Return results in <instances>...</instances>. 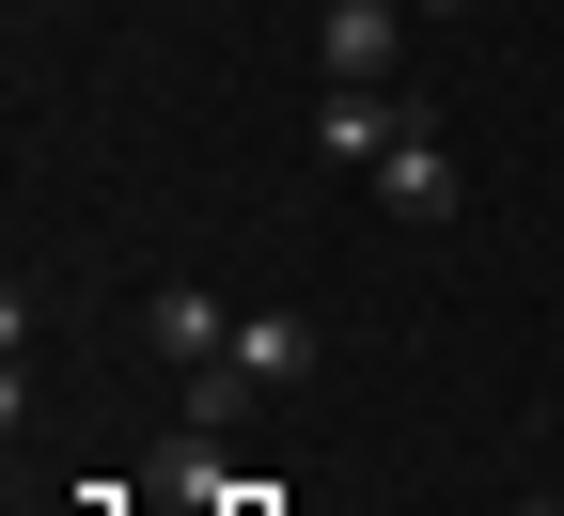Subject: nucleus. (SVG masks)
<instances>
[{"instance_id": "obj_1", "label": "nucleus", "mask_w": 564, "mask_h": 516, "mask_svg": "<svg viewBox=\"0 0 564 516\" xmlns=\"http://www.w3.org/2000/svg\"><path fill=\"white\" fill-rule=\"evenodd\" d=\"M361 188H377V204H392V219H408V235H440V219H455V204H470V173H455V141H440V110H423V125H408V141H392V157H377V173H361Z\"/></svg>"}, {"instance_id": "obj_4", "label": "nucleus", "mask_w": 564, "mask_h": 516, "mask_svg": "<svg viewBox=\"0 0 564 516\" xmlns=\"http://www.w3.org/2000/svg\"><path fill=\"white\" fill-rule=\"evenodd\" d=\"M329 79H392V63H408V0H329Z\"/></svg>"}, {"instance_id": "obj_6", "label": "nucleus", "mask_w": 564, "mask_h": 516, "mask_svg": "<svg viewBox=\"0 0 564 516\" xmlns=\"http://www.w3.org/2000/svg\"><path fill=\"white\" fill-rule=\"evenodd\" d=\"M408 17H470V0H408Z\"/></svg>"}, {"instance_id": "obj_2", "label": "nucleus", "mask_w": 564, "mask_h": 516, "mask_svg": "<svg viewBox=\"0 0 564 516\" xmlns=\"http://www.w3.org/2000/svg\"><path fill=\"white\" fill-rule=\"evenodd\" d=\"M408 125H423V95H392V79H329V95H314V157L377 173V157H392Z\"/></svg>"}, {"instance_id": "obj_3", "label": "nucleus", "mask_w": 564, "mask_h": 516, "mask_svg": "<svg viewBox=\"0 0 564 516\" xmlns=\"http://www.w3.org/2000/svg\"><path fill=\"white\" fill-rule=\"evenodd\" d=\"M158 360H173V376H220V360H236V298H220V282H158Z\"/></svg>"}, {"instance_id": "obj_5", "label": "nucleus", "mask_w": 564, "mask_h": 516, "mask_svg": "<svg viewBox=\"0 0 564 516\" xmlns=\"http://www.w3.org/2000/svg\"><path fill=\"white\" fill-rule=\"evenodd\" d=\"M158 501H236V470H220V422H188L173 454H158Z\"/></svg>"}]
</instances>
